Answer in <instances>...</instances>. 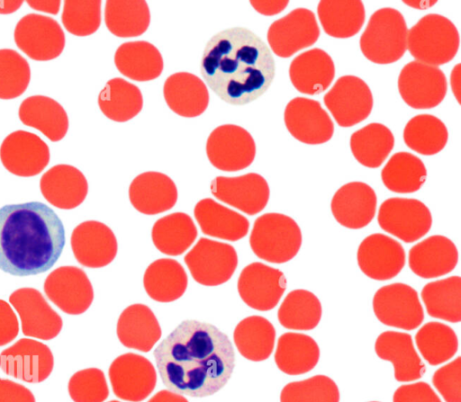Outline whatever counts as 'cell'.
I'll return each mask as SVG.
<instances>
[{
    "instance_id": "cell-1",
    "label": "cell",
    "mask_w": 461,
    "mask_h": 402,
    "mask_svg": "<svg viewBox=\"0 0 461 402\" xmlns=\"http://www.w3.org/2000/svg\"><path fill=\"white\" fill-rule=\"evenodd\" d=\"M153 355L163 384L173 392L194 398L218 392L235 366L228 335L212 324L193 319L181 322Z\"/></svg>"
},
{
    "instance_id": "cell-2",
    "label": "cell",
    "mask_w": 461,
    "mask_h": 402,
    "mask_svg": "<svg viewBox=\"0 0 461 402\" xmlns=\"http://www.w3.org/2000/svg\"><path fill=\"white\" fill-rule=\"evenodd\" d=\"M275 60L267 45L244 27L222 30L208 40L200 72L222 101L248 104L260 97L275 77Z\"/></svg>"
},
{
    "instance_id": "cell-3",
    "label": "cell",
    "mask_w": 461,
    "mask_h": 402,
    "mask_svg": "<svg viewBox=\"0 0 461 402\" xmlns=\"http://www.w3.org/2000/svg\"><path fill=\"white\" fill-rule=\"evenodd\" d=\"M66 243L65 228L56 212L40 201L0 208V270L14 276L47 272Z\"/></svg>"
},
{
    "instance_id": "cell-4",
    "label": "cell",
    "mask_w": 461,
    "mask_h": 402,
    "mask_svg": "<svg viewBox=\"0 0 461 402\" xmlns=\"http://www.w3.org/2000/svg\"><path fill=\"white\" fill-rule=\"evenodd\" d=\"M459 43L456 27L438 13L426 14L408 31L407 49L411 55L416 61L437 67L455 58Z\"/></svg>"
},
{
    "instance_id": "cell-5",
    "label": "cell",
    "mask_w": 461,
    "mask_h": 402,
    "mask_svg": "<svg viewBox=\"0 0 461 402\" xmlns=\"http://www.w3.org/2000/svg\"><path fill=\"white\" fill-rule=\"evenodd\" d=\"M407 35L402 14L394 8H381L371 15L359 40L360 49L373 63L392 64L404 55Z\"/></svg>"
},
{
    "instance_id": "cell-6",
    "label": "cell",
    "mask_w": 461,
    "mask_h": 402,
    "mask_svg": "<svg viewBox=\"0 0 461 402\" xmlns=\"http://www.w3.org/2000/svg\"><path fill=\"white\" fill-rule=\"evenodd\" d=\"M303 242L298 224L289 216L270 212L259 216L254 222L249 245L260 259L284 264L299 252Z\"/></svg>"
},
{
    "instance_id": "cell-7",
    "label": "cell",
    "mask_w": 461,
    "mask_h": 402,
    "mask_svg": "<svg viewBox=\"0 0 461 402\" xmlns=\"http://www.w3.org/2000/svg\"><path fill=\"white\" fill-rule=\"evenodd\" d=\"M184 260L193 279L204 286L225 283L238 266V255L231 245L205 237L198 240Z\"/></svg>"
},
{
    "instance_id": "cell-8",
    "label": "cell",
    "mask_w": 461,
    "mask_h": 402,
    "mask_svg": "<svg viewBox=\"0 0 461 402\" xmlns=\"http://www.w3.org/2000/svg\"><path fill=\"white\" fill-rule=\"evenodd\" d=\"M377 221L385 232L405 243H412L429 231L432 215L417 199L393 197L380 205Z\"/></svg>"
},
{
    "instance_id": "cell-9",
    "label": "cell",
    "mask_w": 461,
    "mask_h": 402,
    "mask_svg": "<svg viewBox=\"0 0 461 402\" xmlns=\"http://www.w3.org/2000/svg\"><path fill=\"white\" fill-rule=\"evenodd\" d=\"M206 155L210 163L219 170H243L254 161L255 140L247 130L239 125H220L207 138Z\"/></svg>"
},
{
    "instance_id": "cell-10",
    "label": "cell",
    "mask_w": 461,
    "mask_h": 402,
    "mask_svg": "<svg viewBox=\"0 0 461 402\" xmlns=\"http://www.w3.org/2000/svg\"><path fill=\"white\" fill-rule=\"evenodd\" d=\"M373 310L384 325L403 330L417 328L424 319L418 292L402 282L378 289L373 298Z\"/></svg>"
},
{
    "instance_id": "cell-11",
    "label": "cell",
    "mask_w": 461,
    "mask_h": 402,
    "mask_svg": "<svg viewBox=\"0 0 461 402\" xmlns=\"http://www.w3.org/2000/svg\"><path fill=\"white\" fill-rule=\"evenodd\" d=\"M14 38L17 47L37 61L58 58L66 42L59 22L50 16L38 13H29L21 18L15 26Z\"/></svg>"
},
{
    "instance_id": "cell-12",
    "label": "cell",
    "mask_w": 461,
    "mask_h": 402,
    "mask_svg": "<svg viewBox=\"0 0 461 402\" xmlns=\"http://www.w3.org/2000/svg\"><path fill=\"white\" fill-rule=\"evenodd\" d=\"M398 90L410 107L431 109L444 100L447 82L440 68L413 60L402 68L398 77Z\"/></svg>"
},
{
    "instance_id": "cell-13",
    "label": "cell",
    "mask_w": 461,
    "mask_h": 402,
    "mask_svg": "<svg viewBox=\"0 0 461 402\" xmlns=\"http://www.w3.org/2000/svg\"><path fill=\"white\" fill-rule=\"evenodd\" d=\"M323 101L338 125L345 128L366 120L374 105L373 94L367 84L351 75L337 79Z\"/></svg>"
},
{
    "instance_id": "cell-14",
    "label": "cell",
    "mask_w": 461,
    "mask_h": 402,
    "mask_svg": "<svg viewBox=\"0 0 461 402\" xmlns=\"http://www.w3.org/2000/svg\"><path fill=\"white\" fill-rule=\"evenodd\" d=\"M320 33L313 12L301 7L273 22L268 28L267 39L271 50L276 56L285 58L313 45Z\"/></svg>"
},
{
    "instance_id": "cell-15",
    "label": "cell",
    "mask_w": 461,
    "mask_h": 402,
    "mask_svg": "<svg viewBox=\"0 0 461 402\" xmlns=\"http://www.w3.org/2000/svg\"><path fill=\"white\" fill-rule=\"evenodd\" d=\"M114 395L126 401L140 402L157 384V373L146 357L127 353L115 358L108 371Z\"/></svg>"
},
{
    "instance_id": "cell-16",
    "label": "cell",
    "mask_w": 461,
    "mask_h": 402,
    "mask_svg": "<svg viewBox=\"0 0 461 402\" xmlns=\"http://www.w3.org/2000/svg\"><path fill=\"white\" fill-rule=\"evenodd\" d=\"M53 366L51 350L34 339L21 338L0 353L1 370L28 383H40L48 379Z\"/></svg>"
},
{
    "instance_id": "cell-17",
    "label": "cell",
    "mask_w": 461,
    "mask_h": 402,
    "mask_svg": "<svg viewBox=\"0 0 461 402\" xmlns=\"http://www.w3.org/2000/svg\"><path fill=\"white\" fill-rule=\"evenodd\" d=\"M47 298L68 315L86 312L94 299V290L86 273L77 266H60L52 271L43 285Z\"/></svg>"
},
{
    "instance_id": "cell-18",
    "label": "cell",
    "mask_w": 461,
    "mask_h": 402,
    "mask_svg": "<svg viewBox=\"0 0 461 402\" xmlns=\"http://www.w3.org/2000/svg\"><path fill=\"white\" fill-rule=\"evenodd\" d=\"M238 292L253 309L268 311L279 302L286 289V278L280 270L260 262L244 267L238 279Z\"/></svg>"
},
{
    "instance_id": "cell-19",
    "label": "cell",
    "mask_w": 461,
    "mask_h": 402,
    "mask_svg": "<svg viewBox=\"0 0 461 402\" xmlns=\"http://www.w3.org/2000/svg\"><path fill=\"white\" fill-rule=\"evenodd\" d=\"M17 311L25 336L51 340L61 331V317L50 307L43 295L33 288H21L9 297Z\"/></svg>"
},
{
    "instance_id": "cell-20",
    "label": "cell",
    "mask_w": 461,
    "mask_h": 402,
    "mask_svg": "<svg viewBox=\"0 0 461 402\" xmlns=\"http://www.w3.org/2000/svg\"><path fill=\"white\" fill-rule=\"evenodd\" d=\"M50 158L48 145L36 134L25 130L10 133L0 147L3 165L17 176L39 174L48 165Z\"/></svg>"
},
{
    "instance_id": "cell-21",
    "label": "cell",
    "mask_w": 461,
    "mask_h": 402,
    "mask_svg": "<svg viewBox=\"0 0 461 402\" xmlns=\"http://www.w3.org/2000/svg\"><path fill=\"white\" fill-rule=\"evenodd\" d=\"M284 121L290 134L304 144H323L334 132L330 115L318 101L310 98L292 99L285 106Z\"/></svg>"
},
{
    "instance_id": "cell-22",
    "label": "cell",
    "mask_w": 461,
    "mask_h": 402,
    "mask_svg": "<svg viewBox=\"0 0 461 402\" xmlns=\"http://www.w3.org/2000/svg\"><path fill=\"white\" fill-rule=\"evenodd\" d=\"M211 192L217 200L250 216L262 211L270 196L267 180L256 173L217 176L211 183Z\"/></svg>"
},
{
    "instance_id": "cell-23",
    "label": "cell",
    "mask_w": 461,
    "mask_h": 402,
    "mask_svg": "<svg viewBox=\"0 0 461 402\" xmlns=\"http://www.w3.org/2000/svg\"><path fill=\"white\" fill-rule=\"evenodd\" d=\"M362 272L376 281L395 277L405 264V251L395 239L382 233L365 237L357 253Z\"/></svg>"
},
{
    "instance_id": "cell-24",
    "label": "cell",
    "mask_w": 461,
    "mask_h": 402,
    "mask_svg": "<svg viewBox=\"0 0 461 402\" xmlns=\"http://www.w3.org/2000/svg\"><path fill=\"white\" fill-rule=\"evenodd\" d=\"M71 248L77 261L88 268H102L111 264L118 251L113 230L96 220H87L72 231Z\"/></svg>"
},
{
    "instance_id": "cell-25",
    "label": "cell",
    "mask_w": 461,
    "mask_h": 402,
    "mask_svg": "<svg viewBox=\"0 0 461 402\" xmlns=\"http://www.w3.org/2000/svg\"><path fill=\"white\" fill-rule=\"evenodd\" d=\"M376 203V194L370 185L363 182H350L334 193L330 209L339 224L350 229H359L374 219Z\"/></svg>"
},
{
    "instance_id": "cell-26",
    "label": "cell",
    "mask_w": 461,
    "mask_h": 402,
    "mask_svg": "<svg viewBox=\"0 0 461 402\" xmlns=\"http://www.w3.org/2000/svg\"><path fill=\"white\" fill-rule=\"evenodd\" d=\"M129 199L139 212L156 215L175 206L177 201V188L174 181L165 174L144 172L131 181Z\"/></svg>"
},
{
    "instance_id": "cell-27",
    "label": "cell",
    "mask_w": 461,
    "mask_h": 402,
    "mask_svg": "<svg viewBox=\"0 0 461 402\" xmlns=\"http://www.w3.org/2000/svg\"><path fill=\"white\" fill-rule=\"evenodd\" d=\"M41 194L54 207L72 210L79 206L88 192V183L77 167L60 164L52 166L40 180Z\"/></svg>"
},
{
    "instance_id": "cell-28",
    "label": "cell",
    "mask_w": 461,
    "mask_h": 402,
    "mask_svg": "<svg viewBox=\"0 0 461 402\" xmlns=\"http://www.w3.org/2000/svg\"><path fill=\"white\" fill-rule=\"evenodd\" d=\"M458 262L456 245L447 237L434 235L414 245L409 251V266L424 279L437 278L451 272Z\"/></svg>"
},
{
    "instance_id": "cell-29",
    "label": "cell",
    "mask_w": 461,
    "mask_h": 402,
    "mask_svg": "<svg viewBox=\"0 0 461 402\" xmlns=\"http://www.w3.org/2000/svg\"><path fill=\"white\" fill-rule=\"evenodd\" d=\"M376 355L391 362L394 378L400 382L420 379L426 367L416 352L411 335L397 331H385L378 335L375 344Z\"/></svg>"
},
{
    "instance_id": "cell-30",
    "label": "cell",
    "mask_w": 461,
    "mask_h": 402,
    "mask_svg": "<svg viewBox=\"0 0 461 402\" xmlns=\"http://www.w3.org/2000/svg\"><path fill=\"white\" fill-rule=\"evenodd\" d=\"M163 95L169 109L185 118H194L203 114L210 99L205 83L188 72H177L169 76L164 83Z\"/></svg>"
},
{
    "instance_id": "cell-31",
    "label": "cell",
    "mask_w": 461,
    "mask_h": 402,
    "mask_svg": "<svg viewBox=\"0 0 461 402\" xmlns=\"http://www.w3.org/2000/svg\"><path fill=\"white\" fill-rule=\"evenodd\" d=\"M289 76L300 93L315 95L330 85L335 76L331 57L321 49H312L296 56L289 67Z\"/></svg>"
},
{
    "instance_id": "cell-32",
    "label": "cell",
    "mask_w": 461,
    "mask_h": 402,
    "mask_svg": "<svg viewBox=\"0 0 461 402\" xmlns=\"http://www.w3.org/2000/svg\"><path fill=\"white\" fill-rule=\"evenodd\" d=\"M116 333L122 345L143 353L149 352L162 335L155 314L144 304L130 305L121 313Z\"/></svg>"
},
{
    "instance_id": "cell-33",
    "label": "cell",
    "mask_w": 461,
    "mask_h": 402,
    "mask_svg": "<svg viewBox=\"0 0 461 402\" xmlns=\"http://www.w3.org/2000/svg\"><path fill=\"white\" fill-rule=\"evenodd\" d=\"M194 215L202 232L209 237L238 241L249 232V221L245 216L211 198L199 201Z\"/></svg>"
},
{
    "instance_id": "cell-34",
    "label": "cell",
    "mask_w": 461,
    "mask_h": 402,
    "mask_svg": "<svg viewBox=\"0 0 461 402\" xmlns=\"http://www.w3.org/2000/svg\"><path fill=\"white\" fill-rule=\"evenodd\" d=\"M114 64L122 75L137 82L158 78L164 67L160 51L145 40L121 44L114 54Z\"/></svg>"
},
{
    "instance_id": "cell-35",
    "label": "cell",
    "mask_w": 461,
    "mask_h": 402,
    "mask_svg": "<svg viewBox=\"0 0 461 402\" xmlns=\"http://www.w3.org/2000/svg\"><path fill=\"white\" fill-rule=\"evenodd\" d=\"M18 115L24 125L37 129L52 142L61 140L68 130L66 111L48 96L27 97L21 103Z\"/></svg>"
},
{
    "instance_id": "cell-36",
    "label": "cell",
    "mask_w": 461,
    "mask_h": 402,
    "mask_svg": "<svg viewBox=\"0 0 461 402\" xmlns=\"http://www.w3.org/2000/svg\"><path fill=\"white\" fill-rule=\"evenodd\" d=\"M188 283L186 272L180 263L171 258L152 262L143 276L147 294L155 301L167 303L183 296Z\"/></svg>"
},
{
    "instance_id": "cell-37",
    "label": "cell",
    "mask_w": 461,
    "mask_h": 402,
    "mask_svg": "<svg viewBox=\"0 0 461 402\" xmlns=\"http://www.w3.org/2000/svg\"><path fill=\"white\" fill-rule=\"evenodd\" d=\"M320 359L316 341L304 334L288 332L277 340L275 362L288 375H300L312 371Z\"/></svg>"
},
{
    "instance_id": "cell-38",
    "label": "cell",
    "mask_w": 461,
    "mask_h": 402,
    "mask_svg": "<svg viewBox=\"0 0 461 402\" xmlns=\"http://www.w3.org/2000/svg\"><path fill=\"white\" fill-rule=\"evenodd\" d=\"M317 13L323 31L339 39L356 35L366 19L360 0H322L318 4Z\"/></svg>"
},
{
    "instance_id": "cell-39",
    "label": "cell",
    "mask_w": 461,
    "mask_h": 402,
    "mask_svg": "<svg viewBox=\"0 0 461 402\" xmlns=\"http://www.w3.org/2000/svg\"><path fill=\"white\" fill-rule=\"evenodd\" d=\"M234 344L239 353L252 362L267 360L272 353L276 341V329L272 323L261 316H249L236 326Z\"/></svg>"
},
{
    "instance_id": "cell-40",
    "label": "cell",
    "mask_w": 461,
    "mask_h": 402,
    "mask_svg": "<svg viewBox=\"0 0 461 402\" xmlns=\"http://www.w3.org/2000/svg\"><path fill=\"white\" fill-rule=\"evenodd\" d=\"M196 237V226L192 218L184 212H174L158 219L151 230L155 247L173 256L184 254Z\"/></svg>"
},
{
    "instance_id": "cell-41",
    "label": "cell",
    "mask_w": 461,
    "mask_h": 402,
    "mask_svg": "<svg viewBox=\"0 0 461 402\" xmlns=\"http://www.w3.org/2000/svg\"><path fill=\"white\" fill-rule=\"evenodd\" d=\"M98 105L108 119L125 122L141 111L143 97L137 85L123 78L114 77L107 81L99 93Z\"/></svg>"
},
{
    "instance_id": "cell-42",
    "label": "cell",
    "mask_w": 461,
    "mask_h": 402,
    "mask_svg": "<svg viewBox=\"0 0 461 402\" xmlns=\"http://www.w3.org/2000/svg\"><path fill=\"white\" fill-rule=\"evenodd\" d=\"M104 22L108 31L116 37H138L149 26V8L144 0H108Z\"/></svg>"
},
{
    "instance_id": "cell-43",
    "label": "cell",
    "mask_w": 461,
    "mask_h": 402,
    "mask_svg": "<svg viewBox=\"0 0 461 402\" xmlns=\"http://www.w3.org/2000/svg\"><path fill=\"white\" fill-rule=\"evenodd\" d=\"M394 146V137L384 124L373 122L350 137V149L358 163L368 168L379 167Z\"/></svg>"
},
{
    "instance_id": "cell-44",
    "label": "cell",
    "mask_w": 461,
    "mask_h": 402,
    "mask_svg": "<svg viewBox=\"0 0 461 402\" xmlns=\"http://www.w3.org/2000/svg\"><path fill=\"white\" fill-rule=\"evenodd\" d=\"M427 313L451 323L461 321V278L455 275L427 283L420 293Z\"/></svg>"
},
{
    "instance_id": "cell-45",
    "label": "cell",
    "mask_w": 461,
    "mask_h": 402,
    "mask_svg": "<svg viewBox=\"0 0 461 402\" xmlns=\"http://www.w3.org/2000/svg\"><path fill=\"white\" fill-rule=\"evenodd\" d=\"M321 303L310 290L298 289L290 291L277 311L281 326L291 330H312L321 321Z\"/></svg>"
},
{
    "instance_id": "cell-46",
    "label": "cell",
    "mask_w": 461,
    "mask_h": 402,
    "mask_svg": "<svg viewBox=\"0 0 461 402\" xmlns=\"http://www.w3.org/2000/svg\"><path fill=\"white\" fill-rule=\"evenodd\" d=\"M427 169L423 162L409 152L393 154L384 166L381 178L384 186L397 193H411L421 188Z\"/></svg>"
},
{
    "instance_id": "cell-47",
    "label": "cell",
    "mask_w": 461,
    "mask_h": 402,
    "mask_svg": "<svg viewBox=\"0 0 461 402\" xmlns=\"http://www.w3.org/2000/svg\"><path fill=\"white\" fill-rule=\"evenodd\" d=\"M448 132L444 122L431 114L411 118L403 130V140L411 150L424 156L439 153L447 145Z\"/></svg>"
},
{
    "instance_id": "cell-48",
    "label": "cell",
    "mask_w": 461,
    "mask_h": 402,
    "mask_svg": "<svg viewBox=\"0 0 461 402\" xmlns=\"http://www.w3.org/2000/svg\"><path fill=\"white\" fill-rule=\"evenodd\" d=\"M415 342L422 357L433 366L450 360L457 352L455 331L440 322H428L415 335Z\"/></svg>"
},
{
    "instance_id": "cell-49",
    "label": "cell",
    "mask_w": 461,
    "mask_h": 402,
    "mask_svg": "<svg viewBox=\"0 0 461 402\" xmlns=\"http://www.w3.org/2000/svg\"><path fill=\"white\" fill-rule=\"evenodd\" d=\"M30 79L28 61L14 49H0V99L19 97L27 89Z\"/></svg>"
},
{
    "instance_id": "cell-50",
    "label": "cell",
    "mask_w": 461,
    "mask_h": 402,
    "mask_svg": "<svg viewBox=\"0 0 461 402\" xmlns=\"http://www.w3.org/2000/svg\"><path fill=\"white\" fill-rule=\"evenodd\" d=\"M280 402H339V390L335 381L325 375L286 384Z\"/></svg>"
},
{
    "instance_id": "cell-51",
    "label": "cell",
    "mask_w": 461,
    "mask_h": 402,
    "mask_svg": "<svg viewBox=\"0 0 461 402\" xmlns=\"http://www.w3.org/2000/svg\"><path fill=\"white\" fill-rule=\"evenodd\" d=\"M100 0H67L64 2L61 21L66 30L76 36L95 33L101 24Z\"/></svg>"
},
{
    "instance_id": "cell-52",
    "label": "cell",
    "mask_w": 461,
    "mask_h": 402,
    "mask_svg": "<svg viewBox=\"0 0 461 402\" xmlns=\"http://www.w3.org/2000/svg\"><path fill=\"white\" fill-rule=\"evenodd\" d=\"M68 390L74 402H104L109 395L104 373L97 368L74 373L69 379Z\"/></svg>"
},
{
    "instance_id": "cell-53",
    "label": "cell",
    "mask_w": 461,
    "mask_h": 402,
    "mask_svg": "<svg viewBox=\"0 0 461 402\" xmlns=\"http://www.w3.org/2000/svg\"><path fill=\"white\" fill-rule=\"evenodd\" d=\"M432 383L446 402H461V357L438 369Z\"/></svg>"
},
{
    "instance_id": "cell-54",
    "label": "cell",
    "mask_w": 461,
    "mask_h": 402,
    "mask_svg": "<svg viewBox=\"0 0 461 402\" xmlns=\"http://www.w3.org/2000/svg\"><path fill=\"white\" fill-rule=\"evenodd\" d=\"M393 402H441L433 389L419 381L400 386L393 394Z\"/></svg>"
},
{
    "instance_id": "cell-55",
    "label": "cell",
    "mask_w": 461,
    "mask_h": 402,
    "mask_svg": "<svg viewBox=\"0 0 461 402\" xmlns=\"http://www.w3.org/2000/svg\"><path fill=\"white\" fill-rule=\"evenodd\" d=\"M19 333V322L12 307L0 299V346L11 343Z\"/></svg>"
},
{
    "instance_id": "cell-56",
    "label": "cell",
    "mask_w": 461,
    "mask_h": 402,
    "mask_svg": "<svg viewBox=\"0 0 461 402\" xmlns=\"http://www.w3.org/2000/svg\"><path fill=\"white\" fill-rule=\"evenodd\" d=\"M0 402H35V398L23 385L0 379Z\"/></svg>"
},
{
    "instance_id": "cell-57",
    "label": "cell",
    "mask_w": 461,
    "mask_h": 402,
    "mask_svg": "<svg viewBox=\"0 0 461 402\" xmlns=\"http://www.w3.org/2000/svg\"><path fill=\"white\" fill-rule=\"evenodd\" d=\"M289 1H250L252 7L259 13L267 16H272L279 13L285 9Z\"/></svg>"
},
{
    "instance_id": "cell-58",
    "label": "cell",
    "mask_w": 461,
    "mask_h": 402,
    "mask_svg": "<svg viewBox=\"0 0 461 402\" xmlns=\"http://www.w3.org/2000/svg\"><path fill=\"white\" fill-rule=\"evenodd\" d=\"M148 402H188L182 395L167 389L157 392Z\"/></svg>"
},
{
    "instance_id": "cell-59",
    "label": "cell",
    "mask_w": 461,
    "mask_h": 402,
    "mask_svg": "<svg viewBox=\"0 0 461 402\" xmlns=\"http://www.w3.org/2000/svg\"><path fill=\"white\" fill-rule=\"evenodd\" d=\"M60 3V1H27L32 9L49 12L52 14H57Z\"/></svg>"
},
{
    "instance_id": "cell-60",
    "label": "cell",
    "mask_w": 461,
    "mask_h": 402,
    "mask_svg": "<svg viewBox=\"0 0 461 402\" xmlns=\"http://www.w3.org/2000/svg\"><path fill=\"white\" fill-rule=\"evenodd\" d=\"M460 77H461V64L457 63L452 69L450 75L451 89L454 96L456 97L458 103H460L461 87H460Z\"/></svg>"
},
{
    "instance_id": "cell-61",
    "label": "cell",
    "mask_w": 461,
    "mask_h": 402,
    "mask_svg": "<svg viewBox=\"0 0 461 402\" xmlns=\"http://www.w3.org/2000/svg\"><path fill=\"white\" fill-rule=\"evenodd\" d=\"M0 3L3 4V6H0V13H10L16 11L23 1H0Z\"/></svg>"
},
{
    "instance_id": "cell-62",
    "label": "cell",
    "mask_w": 461,
    "mask_h": 402,
    "mask_svg": "<svg viewBox=\"0 0 461 402\" xmlns=\"http://www.w3.org/2000/svg\"><path fill=\"white\" fill-rule=\"evenodd\" d=\"M109 402H120V401H118V400H111Z\"/></svg>"
},
{
    "instance_id": "cell-63",
    "label": "cell",
    "mask_w": 461,
    "mask_h": 402,
    "mask_svg": "<svg viewBox=\"0 0 461 402\" xmlns=\"http://www.w3.org/2000/svg\"><path fill=\"white\" fill-rule=\"evenodd\" d=\"M371 402H378V401H371Z\"/></svg>"
}]
</instances>
